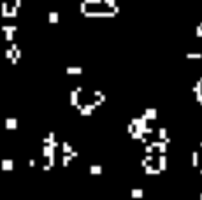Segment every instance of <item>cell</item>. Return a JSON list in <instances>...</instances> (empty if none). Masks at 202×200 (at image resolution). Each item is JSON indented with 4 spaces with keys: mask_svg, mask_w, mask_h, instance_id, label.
Masks as SVG:
<instances>
[{
    "mask_svg": "<svg viewBox=\"0 0 202 200\" xmlns=\"http://www.w3.org/2000/svg\"><path fill=\"white\" fill-rule=\"evenodd\" d=\"M16 127H18V121H16L14 118H9V119H5V128L12 130V128H16Z\"/></svg>",
    "mask_w": 202,
    "mask_h": 200,
    "instance_id": "2",
    "label": "cell"
},
{
    "mask_svg": "<svg viewBox=\"0 0 202 200\" xmlns=\"http://www.w3.org/2000/svg\"><path fill=\"white\" fill-rule=\"evenodd\" d=\"M69 72H70V74H81V69H79V67H76V69H74V67H70V69H69Z\"/></svg>",
    "mask_w": 202,
    "mask_h": 200,
    "instance_id": "6",
    "label": "cell"
},
{
    "mask_svg": "<svg viewBox=\"0 0 202 200\" xmlns=\"http://www.w3.org/2000/svg\"><path fill=\"white\" fill-rule=\"evenodd\" d=\"M155 116H157L155 109H150V111H146V112H144V119H146V118H155Z\"/></svg>",
    "mask_w": 202,
    "mask_h": 200,
    "instance_id": "4",
    "label": "cell"
},
{
    "mask_svg": "<svg viewBox=\"0 0 202 200\" xmlns=\"http://www.w3.org/2000/svg\"><path fill=\"white\" fill-rule=\"evenodd\" d=\"M141 195H142L141 190H134V192H132V197H141Z\"/></svg>",
    "mask_w": 202,
    "mask_h": 200,
    "instance_id": "11",
    "label": "cell"
},
{
    "mask_svg": "<svg viewBox=\"0 0 202 200\" xmlns=\"http://www.w3.org/2000/svg\"><path fill=\"white\" fill-rule=\"evenodd\" d=\"M62 146H63V151H70V146H69V144H67V142H63V144H62Z\"/></svg>",
    "mask_w": 202,
    "mask_h": 200,
    "instance_id": "14",
    "label": "cell"
},
{
    "mask_svg": "<svg viewBox=\"0 0 202 200\" xmlns=\"http://www.w3.org/2000/svg\"><path fill=\"white\" fill-rule=\"evenodd\" d=\"M12 167H14L12 160H9V158L2 160V170H12Z\"/></svg>",
    "mask_w": 202,
    "mask_h": 200,
    "instance_id": "1",
    "label": "cell"
},
{
    "mask_svg": "<svg viewBox=\"0 0 202 200\" xmlns=\"http://www.w3.org/2000/svg\"><path fill=\"white\" fill-rule=\"evenodd\" d=\"M160 169H165V158L164 156L160 158Z\"/></svg>",
    "mask_w": 202,
    "mask_h": 200,
    "instance_id": "13",
    "label": "cell"
},
{
    "mask_svg": "<svg viewBox=\"0 0 202 200\" xmlns=\"http://www.w3.org/2000/svg\"><path fill=\"white\" fill-rule=\"evenodd\" d=\"M70 100H72V105H77V97H76V91H72V95H70Z\"/></svg>",
    "mask_w": 202,
    "mask_h": 200,
    "instance_id": "7",
    "label": "cell"
},
{
    "mask_svg": "<svg viewBox=\"0 0 202 200\" xmlns=\"http://www.w3.org/2000/svg\"><path fill=\"white\" fill-rule=\"evenodd\" d=\"M2 16H4V18H7V16H9V5H7L5 2L2 4Z\"/></svg>",
    "mask_w": 202,
    "mask_h": 200,
    "instance_id": "3",
    "label": "cell"
},
{
    "mask_svg": "<svg viewBox=\"0 0 202 200\" xmlns=\"http://www.w3.org/2000/svg\"><path fill=\"white\" fill-rule=\"evenodd\" d=\"M90 170H91L93 174H99V172H100V167H99V165H93V167H91Z\"/></svg>",
    "mask_w": 202,
    "mask_h": 200,
    "instance_id": "9",
    "label": "cell"
},
{
    "mask_svg": "<svg viewBox=\"0 0 202 200\" xmlns=\"http://www.w3.org/2000/svg\"><path fill=\"white\" fill-rule=\"evenodd\" d=\"M12 51H14L12 47H11V49H7V51H5V58H9V60H12Z\"/></svg>",
    "mask_w": 202,
    "mask_h": 200,
    "instance_id": "8",
    "label": "cell"
},
{
    "mask_svg": "<svg viewBox=\"0 0 202 200\" xmlns=\"http://www.w3.org/2000/svg\"><path fill=\"white\" fill-rule=\"evenodd\" d=\"M2 30H4V32H14V30H16V26H11V25H4V26H2Z\"/></svg>",
    "mask_w": 202,
    "mask_h": 200,
    "instance_id": "5",
    "label": "cell"
},
{
    "mask_svg": "<svg viewBox=\"0 0 202 200\" xmlns=\"http://www.w3.org/2000/svg\"><path fill=\"white\" fill-rule=\"evenodd\" d=\"M69 160H70L69 156H63V165H67V163H69Z\"/></svg>",
    "mask_w": 202,
    "mask_h": 200,
    "instance_id": "15",
    "label": "cell"
},
{
    "mask_svg": "<svg viewBox=\"0 0 202 200\" xmlns=\"http://www.w3.org/2000/svg\"><path fill=\"white\" fill-rule=\"evenodd\" d=\"M49 19H51V23H55V21L58 19V16H56V12H51V16H49Z\"/></svg>",
    "mask_w": 202,
    "mask_h": 200,
    "instance_id": "10",
    "label": "cell"
},
{
    "mask_svg": "<svg viewBox=\"0 0 202 200\" xmlns=\"http://www.w3.org/2000/svg\"><path fill=\"white\" fill-rule=\"evenodd\" d=\"M5 39H7V40H12V32H5Z\"/></svg>",
    "mask_w": 202,
    "mask_h": 200,
    "instance_id": "12",
    "label": "cell"
}]
</instances>
